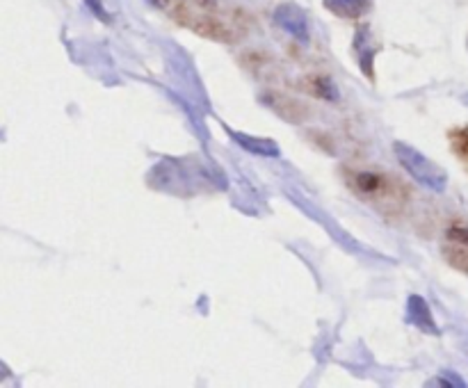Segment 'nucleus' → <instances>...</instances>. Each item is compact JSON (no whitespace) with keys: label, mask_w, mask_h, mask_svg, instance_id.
I'll list each match as a JSON object with an SVG mask.
<instances>
[{"label":"nucleus","mask_w":468,"mask_h":388,"mask_svg":"<svg viewBox=\"0 0 468 388\" xmlns=\"http://www.w3.org/2000/svg\"><path fill=\"white\" fill-rule=\"evenodd\" d=\"M342 181L359 202L368 203L382 215H400L407 208L409 192L407 183L379 169H363V167H342Z\"/></svg>","instance_id":"f257e3e1"},{"label":"nucleus","mask_w":468,"mask_h":388,"mask_svg":"<svg viewBox=\"0 0 468 388\" xmlns=\"http://www.w3.org/2000/svg\"><path fill=\"white\" fill-rule=\"evenodd\" d=\"M393 151L398 156L400 165L407 169L409 177L416 178L420 185L429 187L432 192H443L448 185V174L443 167H438L432 158H428L425 153H420L418 149L409 147L404 142H395L393 144Z\"/></svg>","instance_id":"f03ea898"},{"label":"nucleus","mask_w":468,"mask_h":388,"mask_svg":"<svg viewBox=\"0 0 468 388\" xmlns=\"http://www.w3.org/2000/svg\"><path fill=\"white\" fill-rule=\"evenodd\" d=\"M174 16L178 19V23L192 28V30L199 32V35H204V37H208V39H215V41H231L233 39L231 32H229V28L221 26L220 21L211 19V16H199L183 5H178L177 10H174Z\"/></svg>","instance_id":"7ed1b4c3"},{"label":"nucleus","mask_w":468,"mask_h":388,"mask_svg":"<svg viewBox=\"0 0 468 388\" xmlns=\"http://www.w3.org/2000/svg\"><path fill=\"white\" fill-rule=\"evenodd\" d=\"M263 103L277 116H282L288 124H304L308 119V108L298 99L282 94V91H267L263 94Z\"/></svg>","instance_id":"20e7f679"},{"label":"nucleus","mask_w":468,"mask_h":388,"mask_svg":"<svg viewBox=\"0 0 468 388\" xmlns=\"http://www.w3.org/2000/svg\"><path fill=\"white\" fill-rule=\"evenodd\" d=\"M274 23H277L282 30H286L288 35H292L298 41L307 44L308 41V21L307 14L299 10L298 5H292V3H286V5H279L274 10Z\"/></svg>","instance_id":"39448f33"},{"label":"nucleus","mask_w":468,"mask_h":388,"mask_svg":"<svg viewBox=\"0 0 468 388\" xmlns=\"http://www.w3.org/2000/svg\"><path fill=\"white\" fill-rule=\"evenodd\" d=\"M404 323L420 329L423 333H429V336H438V333H441V329H438L437 323H434L429 304L425 302V297H420V295H409L407 311H404Z\"/></svg>","instance_id":"423d86ee"},{"label":"nucleus","mask_w":468,"mask_h":388,"mask_svg":"<svg viewBox=\"0 0 468 388\" xmlns=\"http://www.w3.org/2000/svg\"><path fill=\"white\" fill-rule=\"evenodd\" d=\"M229 135L233 137V142L236 144H240L245 151L254 153V156H263V158H279L282 156V149H279V144L274 140H270V137H254V135H247V133H240V131H231V128H227Z\"/></svg>","instance_id":"0eeeda50"},{"label":"nucleus","mask_w":468,"mask_h":388,"mask_svg":"<svg viewBox=\"0 0 468 388\" xmlns=\"http://www.w3.org/2000/svg\"><path fill=\"white\" fill-rule=\"evenodd\" d=\"M375 53L377 48L370 46V35H368V28H359L357 37H354V56H357L359 66H361L363 76H368L370 81L375 78L373 65H375Z\"/></svg>","instance_id":"6e6552de"},{"label":"nucleus","mask_w":468,"mask_h":388,"mask_svg":"<svg viewBox=\"0 0 468 388\" xmlns=\"http://www.w3.org/2000/svg\"><path fill=\"white\" fill-rule=\"evenodd\" d=\"M325 7L341 19H359L370 10V0H325Z\"/></svg>","instance_id":"1a4fd4ad"},{"label":"nucleus","mask_w":468,"mask_h":388,"mask_svg":"<svg viewBox=\"0 0 468 388\" xmlns=\"http://www.w3.org/2000/svg\"><path fill=\"white\" fill-rule=\"evenodd\" d=\"M443 258L448 261L450 268L468 274V245L466 242H453V240L446 242V245H443Z\"/></svg>","instance_id":"9d476101"},{"label":"nucleus","mask_w":468,"mask_h":388,"mask_svg":"<svg viewBox=\"0 0 468 388\" xmlns=\"http://www.w3.org/2000/svg\"><path fill=\"white\" fill-rule=\"evenodd\" d=\"M304 87H307L308 94H313L316 99H323V101H338V99H341L336 85H334L332 78L327 76H311Z\"/></svg>","instance_id":"9b49d317"},{"label":"nucleus","mask_w":468,"mask_h":388,"mask_svg":"<svg viewBox=\"0 0 468 388\" xmlns=\"http://www.w3.org/2000/svg\"><path fill=\"white\" fill-rule=\"evenodd\" d=\"M450 144H453V151L468 162V128H457L450 133Z\"/></svg>","instance_id":"f8f14e48"},{"label":"nucleus","mask_w":468,"mask_h":388,"mask_svg":"<svg viewBox=\"0 0 468 388\" xmlns=\"http://www.w3.org/2000/svg\"><path fill=\"white\" fill-rule=\"evenodd\" d=\"M429 384H441V386H464V379H459V375L455 373H441L438 375V379H434V382Z\"/></svg>","instance_id":"ddd939ff"},{"label":"nucleus","mask_w":468,"mask_h":388,"mask_svg":"<svg viewBox=\"0 0 468 388\" xmlns=\"http://www.w3.org/2000/svg\"><path fill=\"white\" fill-rule=\"evenodd\" d=\"M446 240L466 242L468 245V228L466 227H450L448 231H446Z\"/></svg>","instance_id":"4468645a"},{"label":"nucleus","mask_w":468,"mask_h":388,"mask_svg":"<svg viewBox=\"0 0 468 388\" xmlns=\"http://www.w3.org/2000/svg\"><path fill=\"white\" fill-rule=\"evenodd\" d=\"M85 3H87V5H90V10L94 12L96 16H99V19H101V21H110V19H108L106 10H103L101 0H85Z\"/></svg>","instance_id":"2eb2a0df"}]
</instances>
